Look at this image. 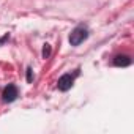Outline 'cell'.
Segmentation results:
<instances>
[{
  "instance_id": "obj_1",
  "label": "cell",
  "mask_w": 134,
  "mask_h": 134,
  "mask_svg": "<svg viewBox=\"0 0 134 134\" xmlns=\"http://www.w3.org/2000/svg\"><path fill=\"white\" fill-rule=\"evenodd\" d=\"M88 35H90V32H88V27L87 25H77L76 29H73V32L70 33V38H68V41H70V44L71 46H79L81 43H84L87 38H88Z\"/></svg>"
},
{
  "instance_id": "obj_2",
  "label": "cell",
  "mask_w": 134,
  "mask_h": 134,
  "mask_svg": "<svg viewBox=\"0 0 134 134\" xmlns=\"http://www.w3.org/2000/svg\"><path fill=\"white\" fill-rule=\"evenodd\" d=\"M79 74H81V70L77 68L73 74H71V73H66V74L60 76L58 81H57V88H58L60 92H68V90L74 85V79H76Z\"/></svg>"
},
{
  "instance_id": "obj_3",
  "label": "cell",
  "mask_w": 134,
  "mask_h": 134,
  "mask_svg": "<svg viewBox=\"0 0 134 134\" xmlns=\"http://www.w3.org/2000/svg\"><path fill=\"white\" fill-rule=\"evenodd\" d=\"M19 96V88L14 84H8L2 92V101L3 103H14Z\"/></svg>"
},
{
  "instance_id": "obj_4",
  "label": "cell",
  "mask_w": 134,
  "mask_h": 134,
  "mask_svg": "<svg viewBox=\"0 0 134 134\" xmlns=\"http://www.w3.org/2000/svg\"><path fill=\"white\" fill-rule=\"evenodd\" d=\"M112 65H114V66H118V68H125V66L132 65V58H131V55H126V54H118V55H115V57H114Z\"/></svg>"
},
{
  "instance_id": "obj_5",
  "label": "cell",
  "mask_w": 134,
  "mask_h": 134,
  "mask_svg": "<svg viewBox=\"0 0 134 134\" xmlns=\"http://www.w3.org/2000/svg\"><path fill=\"white\" fill-rule=\"evenodd\" d=\"M51 52H52V49H51V44H44V47H43V58H47L49 55H51Z\"/></svg>"
},
{
  "instance_id": "obj_6",
  "label": "cell",
  "mask_w": 134,
  "mask_h": 134,
  "mask_svg": "<svg viewBox=\"0 0 134 134\" xmlns=\"http://www.w3.org/2000/svg\"><path fill=\"white\" fill-rule=\"evenodd\" d=\"M32 81H33V71L29 66V68H27V82H32Z\"/></svg>"
}]
</instances>
